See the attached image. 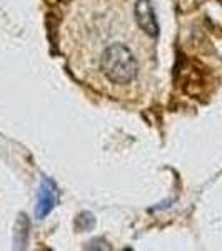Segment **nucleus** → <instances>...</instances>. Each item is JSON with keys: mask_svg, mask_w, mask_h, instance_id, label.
<instances>
[{"mask_svg": "<svg viewBox=\"0 0 222 251\" xmlns=\"http://www.w3.org/2000/svg\"><path fill=\"white\" fill-rule=\"evenodd\" d=\"M57 198H59V191L54 181L44 179L42 186H40V189H39V201H37V206H35V216H37L39 220H44V218L55 208Z\"/></svg>", "mask_w": 222, "mask_h": 251, "instance_id": "obj_3", "label": "nucleus"}, {"mask_svg": "<svg viewBox=\"0 0 222 251\" xmlns=\"http://www.w3.org/2000/svg\"><path fill=\"white\" fill-rule=\"evenodd\" d=\"M180 2V5H182V3H199L200 0H179Z\"/></svg>", "mask_w": 222, "mask_h": 251, "instance_id": "obj_4", "label": "nucleus"}, {"mask_svg": "<svg viewBox=\"0 0 222 251\" xmlns=\"http://www.w3.org/2000/svg\"><path fill=\"white\" fill-rule=\"evenodd\" d=\"M134 15H135L137 25H139V29L142 30L145 35L155 37V35L159 34V25H157L154 7H152L151 0H137Z\"/></svg>", "mask_w": 222, "mask_h": 251, "instance_id": "obj_2", "label": "nucleus"}, {"mask_svg": "<svg viewBox=\"0 0 222 251\" xmlns=\"http://www.w3.org/2000/svg\"><path fill=\"white\" fill-rule=\"evenodd\" d=\"M70 64L90 86L107 94L131 99L142 91L147 66L152 62L147 42L124 17L117 5L90 0L72 15L67 25Z\"/></svg>", "mask_w": 222, "mask_h": 251, "instance_id": "obj_1", "label": "nucleus"}]
</instances>
